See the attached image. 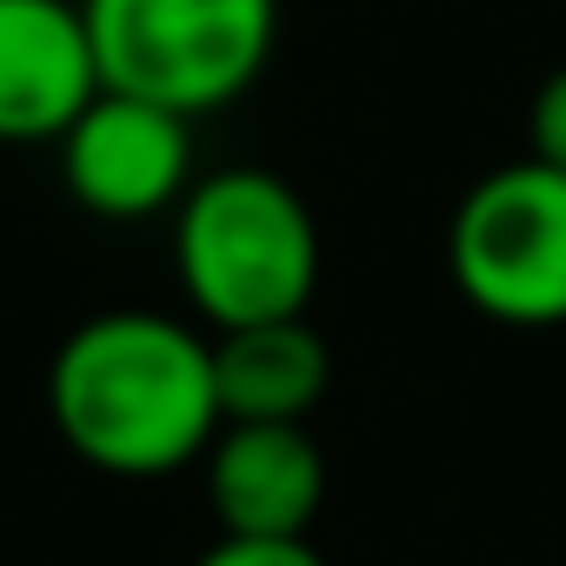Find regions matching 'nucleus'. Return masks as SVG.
<instances>
[{
  "label": "nucleus",
  "mask_w": 566,
  "mask_h": 566,
  "mask_svg": "<svg viewBox=\"0 0 566 566\" xmlns=\"http://www.w3.org/2000/svg\"><path fill=\"white\" fill-rule=\"evenodd\" d=\"M526 134H533V160H546V167L566 174V67L546 74V87L533 94V120H526Z\"/></svg>",
  "instance_id": "obj_10"
},
{
  "label": "nucleus",
  "mask_w": 566,
  "mask_h": 566,
  "mask_svg": "<svg viewBox=\"0 0 566 566\" xmlns=\"http://www.w3.org/2000/svg\"><path fill=\"white\" fill-rule=\"evenodd\" d=\"M101 94L81 0H0V140H61Z\"/></svg>",
  "instance_id": "obj_7"
},
{
  "label": "nucleus",
  "mask_w": 566,
  "mask_h": 566,
  "mask_svg": "<svg viewBox=\"0 0 566 566\" xmlns=\"http://www.w3.org/2000/svg\"><path fill=\"white\" fill-rule=\"evenodd\" d=\"M101 87L160 101L187 120L240 101L280 34V0H81Z\"/></svg>",
  "instance_id": "obj_3"
},
{
  "label": "nucleus",
  "mask_w": 566,
  "mask_h": 566,
  "mask_svg": "<svg viewBox=\"0 0 566 566\" xmlns=\"http://www.w3.org/2000/svg\"><path fill=\"white\" fill-rule=\"evenodd\" d=\"M447 266L473 314L500 327H566V174L546 160L493 167L447 227Z\"/></svg>",
  "instance_id": "obj_4"
},
{
  "label": "nucleus",
  "mask_w": 566,
  "mask_h": 566,
  "mask_svg": "<svg viewBox=\"0 0 566 566\" xmlns=\"http://www.w3.org/2000/svg\"><path fill=\"white\" fill-rule=\"evenodd\" d=\"M334 380L327 340L301 321H260L213 334V394L220 420H307Z\"/></svg>",
  "instance_id": "obj_8"
},
{
  "label": "nucleus",
  "mask_w": 566,
  "mask_h": 566,
  "mask_svg": "<svg viewBox=\"0 0 566 566\" xmlns=\"http://www.w3.org/2000/svg\"><path fill=\"white\" fill-rule=\"evenodd\" d=\"M174 266L213 334L301 321L321 287V227L280 174L227 167L193 180L174 207Z\"/></svg>",
  "instance_id": "obj_2"
},
{
  "label": "nucleus",
  "mask_w": 566,
  "mask_h": 566,
  "mask_svg": "<svg viewBox=\"0 0 566 566\" xmlns=\"http://www.w3.org/2000/svg\"><path fill=\"white\" fill-rule=\"evenodd\" d=\"M48 407L61 440L114 473V480H160L193 467L220 433L213 394V340L187 321L114 307L81 321L48 374Z\"/></svg>",
  "instance_id": "obj_1"
},
{
  "label": "nucleus",
  "mask_w": 566,
  "mask_h": 566,
  "mask_svg": "<svg viewBox=\"0 0 566 566\" xmlns=\"http://www.w3.org/2000/svg\"><path fill=\"white\" fill-rule=\"evenodd\" d=\"M193 566H327L307 539H233L220 533Z\"/></svg>",
  "instance_id": "obj_9"
},
{
  "label": "nucleus",
  "mask_w": 566,
  "mask_h": 566,
  "mask_svg": "<svg viewBox=\"0 0 566 566\" xmlns=\"http://www.w3.org/2000/svg\"><path fill=\"white\" fill-rule=\"evenodd\" d=\"M61 180L101 220L167 213L193 187V120L160 101L101 87L61 134Z\"/></svg>",
  "instance_id": "obj_5"
},
{
  "label": "nucleus",
  "mask_w": 566,
  "mask_h": 566,
  "mask_svg": "<svg viewBox=\"0 0 566 566\" xmlns=\"http://www.w3.org/2000/svg\"><path fill=\"white\" fill-rule=\"evenodd\" d=\"M327 500V460L301 420H220L207 447V506L233 539H307Z\"/></svg>",
  "instance_id": "obj_6"
}]
</instances>
